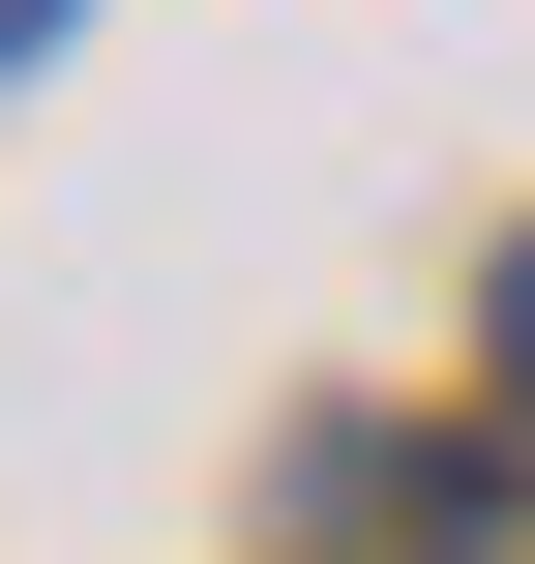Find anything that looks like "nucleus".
Segmentation results:
<instances>
[{
    "instance_id": "f257e3e1",
    "label": "nucleus",
    "mask_w": 535,
    "mask_h": 564,
    "mask_svg": "<svg viewBox=\"0 0 535 564\" xmlns=\"http://www.w3.org/2000/svg\"><path fill=\"white\" fill-rule=\"evenodd\" d=\"M506 387H535V238H506Z\"/></svg>"
},
{
    "instance_id": "f03ea898",
    "label": "nucleus",
    "mask_w": 535,
    "mask_h": 564,
    "mask_svg": "<svg viewBox=\"0 0 535 564\" xmlns=\"http://www.w3.org/2000/svg\"><path fill=\"white\" fill-rule=\"evenodd\" d=\"M30 30H60V0H0V59H30Z\"/></svg>"
}]
</instances>
